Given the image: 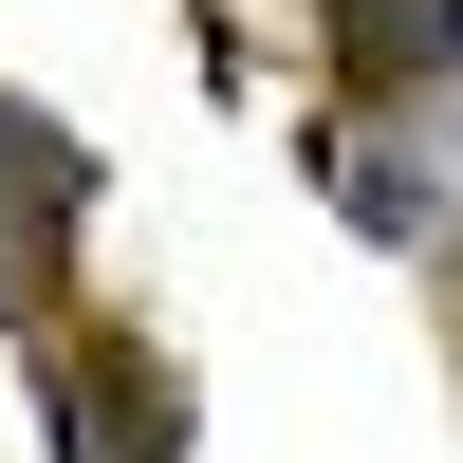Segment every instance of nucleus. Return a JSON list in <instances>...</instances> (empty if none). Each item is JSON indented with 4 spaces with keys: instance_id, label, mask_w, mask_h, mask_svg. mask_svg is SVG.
<instances>
[{
    "instance_id": "obj_1",
    "label": "nucleus",
    "mask_w": 463,
    "mask_h": 463,
    "mask_svg": "<svg viewBox=\"0 0 463 463\" xmlns=\"http://www.w3.org/2000/svg\"><path fill=\"white\" fill-rule=\"evenodd\" d=\"M56 445H74V463H185V408H167L148 353L93 334V353H56Z\"/></svg>"
},
{
    "instance_id": "obj_2",
    "label": "nucleus",
    "mask_w": 463,
    "mask_h": 463,
    "mask_svg": "<svg viewBox=\"0 0 463 463\" xmlns=\"http://www.w3.org/2000/svg\"><path fill=\"white\" fill-rule=\"evenodd\" d=\"M74 204H93V167H74V130H37V111H0V316H19L37 279H56Z\"/></svg>"
},
{
    "instance_id": "obj_3",
    "label": "nucleus",
    "mask_w": 463,
    "mask_h": 463,
    "mask_svg": "<svg viewBox=\"0 0 463 463\" xmlns=\"http://www.w3.org/2000/svg\"><path fill=\"white\" fill-rule=\"evenodd\" d=\"M316 19H334V74L353 93H427L463 56V0H316Z\"/></svg>"
}]
</instances>
